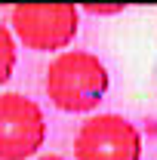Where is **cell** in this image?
<instances>
[{
	"label": "cell",
	"instance_id": "obj_1",
	"mask_svg": "<svg viewBox=\"0 0 157 160\" xmlns=\"http://www.w3.org/2000/svg\"><path fill=\"white\" fill-rule=\"evenodd\" d=\"M111 86V74L96 52L86 49H65L49 62L43 89L46 99L65 114H86L96 111Z\"/></svg>",
	"mask_w": 157,
	"mask_h": 160
},
{
	"label": "cell",
	"instance_id": "obj_2",
	"mask_svg": "<svg viewBox=\"0 0 157 160\" xmlns=\"http://www.w3.org/2000/svg\"><path fill=\"white\" fill-rule=\"evenodd\" d=\"M9 31L34 52H65L80 31V9L74 3H49V6H13Z\"/></svg>",
	"mask_w": 157,
	"mask_h": 160
},
{
	"label": "cell",
	"instance_id": "obj_3",
	"mask_svg": "<svg viewBox=\"0 0 157 160\" xmlns=\"http://www.w3.org/2000/svg\"><path fill=\"white\" fill-rule=\"evenodd\" d=\"M43 145V108L22 92H0V160H34Z\"/></svg>",
	"mask_w": 157,
	"mask_h": 160
},
{
	"label": "cell",
	"instance_id": "obj_4",
	"mask_svg": "<svg viewBox=\"0 0 157 160\" xmlns=\"http://www.w3.org/2000/svg\"><path fill=\"white\" fill-rule=\"evenodd\" d=\"M74 160H142V132L123 114H93L74 136Z\"/></svg>",
	"mask_w": 157,
	"mask_h": 160
},
{
	"label": "cell",
	"instance_id": "obj_5",
	"mask_svg": "<svg viewBox=\"0 0 157 160\" xmlns=\"http://www.w3.org/2000/svg\"><path fill=\"white\" fill-rule=\"evenodd\" d=\"M16 62H19V40L13 37L6 22H0V86L9 83L13 71H16Z\"/></svg>",
	"mask_w": 157,
	"mask_h": 160
},
{
	"label": "cell",
	"instance_id": "obj_6",
	"mask_svg": "<svg viewBox=\"0 0 157 160\" xmlns=\"http://www.w3.org/2000/svg\"><path fill=\"white\" fill-rule=\"evenodd\" d=\"M123 6H83V12H93V16H114Z\"/></svg>",
	"mask_w": 157,
	"mask_h": 160
},
{
	"label": "cell",
	"instance_id": "obj_7",
	"mask_svg": "<svg viewBox=\"0 0 157 160\" xmlns=\"http://www.w3.org/2000/svg\"><path fill=\"white\" fill-rule=\"evenodd\" d=\"M34 160H68V157H62V154H40V157H34Z\"/></svg>",
	"mask_w": 157,
	"mask_h": 160
}]
</instances>
